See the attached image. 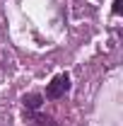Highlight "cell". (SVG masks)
<instances>
[{
	"label": "cell",
	"mask_w": 123,
	"mask_h": 126,
	"mask_svg": "<svg viewBox=\"0 0 123 126\" xmlns=\"http://www.w3.org/2000/svg\"><path fill=\"white\" fill-rule=\"evenodd\" d=\"M68 90H70V75H68V73H61V75H56V78L48 82V87H46V97H51V99H58V97H63Z\"/></svg>",
	"instance_id": "6da1fadb"
},
{
	"label": "cell",
	"mask_w": 123,
	"mask_h": 126,
	"mask_svg": "<svg viewBox=\"0 0 123 126\" xmlns=\"http://www.w3.org/2000/svg\"><path fill=\"white\" fill-rule=\"evenodd\" d=\"M41 99H44L41 94H27L24 97V107L27 109H39L41 107Z\"/></svg>",
	"instance_id": "7a4b0ae2"
},
{
	"label": "cell",
	"mask_w": 123,
	"mask_h": 126,
	"mask_svg": "<svg viewBox=\"0 0 123 126\" xmlns=\"http://www.w3.org/2000/svg\"><path fill=\"white\" fill-rule=\"evenodd\" d=\"M36 121H39V126H56L53 119H48V116H36Z\"/></svg>",
	"instance_id": "3957f363"
},
{
	"label": "cell",
	"mask_w": 123,
	"mask_h": 126,
	"mask_svg": "<svg viewBox=\"0 0 123 126\" xmlns=\"http://www.w3.org/2000/svg\"><path fill=\"white\" fill-rule=\"evenodd\" d=\"M123 12V0H113V15H121Z\"/></svg>",
	"instance_id": "277c9868"
}]
</instances>
